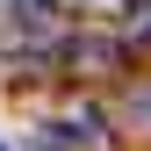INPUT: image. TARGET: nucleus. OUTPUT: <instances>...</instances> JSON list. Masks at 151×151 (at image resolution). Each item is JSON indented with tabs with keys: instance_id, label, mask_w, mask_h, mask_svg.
<instances>
[{
	"instance_id": "obj_2",
	"label": "nucleus",
	"mask_w": 151,
	"mask_h": 151,
	"mask_svg": "<svg viewBox=\"0 0 151 151\" xmlns=\"http://www.w3.org/2000/svg\"><path fill=\"white\" fill-rule=\"evenodd\" d=\"M129 43L151 50V0H137V7H129Z\"/></svg>"
},
{
	"instance_id": "obj_1",
	"label": "nucleus",
	"mask_w": 151,
	"mask_h": 151,
	"mask_svg": "<svg viewBox=\"0 0 151 151\" xmlns=\"http://www.w3.org/2000/svg\"><path fill=\"white\" fill-rule=\"evenodd\" d=\"M14 29L22 36H50V0H14Z\"/></svg>"
}]
</instances>
